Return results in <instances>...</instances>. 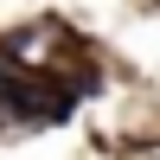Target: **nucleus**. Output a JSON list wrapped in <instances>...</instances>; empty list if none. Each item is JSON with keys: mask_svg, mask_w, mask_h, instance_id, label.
Instances as JSON below:
<instances>
[{"mask_svg": "<svg viewBox=\"0 0 160 160\" xmlns=\"http://www.w3.org/2000/svg\"><path fill=\"white\" fill-rule=\"evenodd\" d=\"M64 90L51 83H32V77H0V109L13 115V122H58L64 115Z\"/></svg>", "mask_w": 160, "mask_h": 160, "instance_id": "obj_1", "label": "nucleus"}]
</instances>
